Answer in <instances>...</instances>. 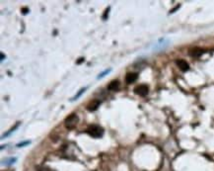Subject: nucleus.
<instances>
[{
    "instance_id": "1",
    "label": "nucleus",
    "mask_w": 214,
    "mask_h": 171,
    "mask_svg": "<svg viewBox=\"0 0 214 171\" xmlns=\"http://www.w3.org/2000/svg\"><path fill=\"white\" fill-rule=\"evenodd\" d=\"M87 133H88L91 136H93V138L98 139V138H101V136L104 135V130L100 126H97V125H93V126L88 128V130H87Z\"/></svg>"
},
{
    "instance_id": "2",
    "label": "nucleus",
    "mask_w": 214,
    "mask_h": 171,
    "mask_svg": "<svg viewBox=\"0 0 214 171\" xmlns=\"http://www.w3.org/2000/svg\"><path fill=\"white\" fill-rule=\"evenodd\" d=\"M78 122V117L75 114H71L69 117H67L65 119V127L67 129H73Z\"/></svg>"
},
{
    "instance_id": "3",
    "label": "nucleus",
    "mask_w": 214,
    "mask_h": 171,
    "mask_svg": "<svg viewBox=\"0 0 214 171\" xmlns=\"http://www.w3.org/2000/svg\"><path fill=\"white\" fill-rule=\"evenodd\" d=\"M148 91H149V89H148L147 85H144V84L139 85V86L135 87V89H134V92L136 93V94H138V95H140V96L147 95Z\"/></svg>"
},
{
    "instance_id": "4",
    "label": "nucleus",
    "mask_w": 214,
    "mask_h": 171,
    "mask_svg": "<svg viewBox=\"0 0 214 171\" xmlns=\"http://www.w3.org/2000/svg\"><path fill=\"white\" fill-rule=\"evenodd\" d=\"M168 45H169V41H168V40L162 39L161 41H159L156 45H155L154 48H155V50H157V51H162V50H164V48H167Z\"/></svg>"
},
{
    "instance_id": "5",
    "label": "nucleus",
    "mask_w": 214,
    "mask_h": 171,
    "mask_svg": "<svg viewBox=\"0 0 214 171\" xmlns=\"http://www.w3.org/2000/svg\"><path fill=\"white\" fill-rule=\"evenodd\" d=\"M137 77H138V74H137V73H135V72L128 73L125 77V81H126V83H128V84L133 83L134 81H136Z\"/></svg>"
},
{
    "instance_id": "6",
    "label": "nucleus",
    "mask_w": 214,
    "mask_h": 171,
    "mask_svg": "<svg viewBox=\"0 0 214 171\" xmlns=\"http://www.w3.org/2000/svg\"><path fill=\"white\" fill-rule=\"evenodd\" d=\"M177 64H178V66L180 67V69L183 70V71H187L188 70V68H190V65L185 61L184 59H179V61H177Z\"/></svg>"
},
{
    "instance_id": "7",
    "label": "nucleus",
    "mask_w": 214,
    "mask_h": 171,
    "mask_svg": "<svg viewBox=\"0 0 214 171\" xmlns=\"http://www.w3.org/2000/svg\"><path fill=\"white\" fill-rule=\"evenodd\" d=\"M100 104H101V101H99V100H93L91 103H90L88 106H87V109H88L89 111H95V110L98 109V107L100 106Z\"/></svg>"
},
{
    "instance_id": "8",
    "label": "nucleus",
    "mask_w": 214,
    "mask_h": 171,
    "mask_svg": "<svg viewBox=\"0 0 214 171\" xmlns=\"http://www.w3.org/2000/svg\"><path fill=\"white\" fill-rule=\"evenodd\" d=\"M17 161V157H9V158H5L2 160V165L5 166H10V165L14 164Z\"/></svg>"
},
{
    "instance_id": "9",
    "label": "nucleus",
    "mask_w": 214,
    "mask_h": 171,
    "mask_svg": "<svg viewBox=\"0 0 214 171\" xmlns=\"http://www.w3.org/2000/svg\"><path fill=\"white\" fill-rule=\"evenodd\" d=\"M119 87H120V82L117 81V80H114V81H112L111 83L109 84L108 89H109V90L115 91V90L119 89Z\"/></svg>"
},
{
    "instance_id": "10",
    "label": "nucleus",
    "mask_w": 214,
    "mask_h": 171,
    "mask_svg": "<svg viewBox=\"0 0 214 171\" xmlns=\"http://www.w3.org/2000/svg\"><path fill=\"white\" fill-rule=\"evenodd\" d=\"M87 90V87H83V88H81V89L78 91L77 94H75V96L73 97V98L71 99V101H75V100H78V99L80 98L81 95H82L83 93H85V91Z\"/></svg>"
},
{
    "instance_id": "11",
    "label": "nucleus",
    "mask_w": 214,
    "mask_h": 171,
    "mask_svg": "<svg viewBox=\"0 0 214 171\" xmlns=\"http://www.w3.org/2000/svg\"><path fill=\"white\" fill-rule=\"evenodd\" d=\"M19 125H20V123H17V124L15 125V126H14V127L12 128V129H11V130H9V132H7L6 133H4V135L2 136V139H5V138H7V136H10V135H11V133H14V132H15V130H17V129H18Z\"/></svg>"
},
{
    "instance_id": "12",
    "label": "nucleus",
    "mask_w": 214,
    "mask_h": 171,
    "mask_svg": "<svg viewBox=\"0 0 214 171\" xmlns=\"http://www.w3.org/2000/svg\"><path fill=\"white\" fill-rule=\"evenodd\" d=\"M111 72H112V68H109V69H106L105 71H103L102 73H100V74L98 75L97 79H102V78L105 77L106 75H108L109 73H111Z\"/></svg>"
},
{
    "instance_id": "13",
    "label": "nucleus",
    "mask_w": 214,
    "mask_h": 171,
    "mask_svg": "<svg viewBox=\"0 0 214 171\" xmlns=\"http://www.w3.org/2000/svg\"><path fill=\"white\" fill-rule=\"evenodd\" d=\"M31 144V141H27L21 142V144H17V146H18V147H22V146H24V145H28V144Z\"/></svg>"
},
{
    "instance_id": "14",
    "label": "nucleus",
    "mask_w": 214,
    "mask_h": 171,
    "mask_svg": "<svg viewBox=\"0 0 214 171\" xmlns=\"http://www.w3.org/2000/svg\"><path fill=\"white\" fill-rule=\"evenodd\" d=\"M4 61V55L1 53V61Z\"/></svg>"
}]
</instances>
